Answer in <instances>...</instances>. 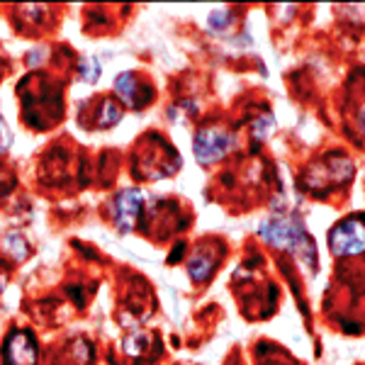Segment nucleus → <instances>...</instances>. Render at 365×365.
<instances>
[{"label":"nucleus","mask_w":365,"mask_h":365,"mask_svg":"<svg viewBox=\"0 0 365 365\" xmlns=\"http://www.w3.org/2000/svg\"><path fill=\"white\" fill-rule=\"evenodd\" d=\"M141 88V83L137 81V76L134 73H120L115 81V93L122 98V103L132 105V108H139V100H137V91Z\"/></svg>","instance_id":"423d86ee"},{"label":"nucleus","mask_w":365,"mask_h":365,"mask_svg":"<svg viewBox=\"0 0 365 365\" xmlns=\"http://www.w3.org/2000/svg\"><path fill=\"white\" fill-rule=\"evenodd\" d=\"M358 125H361V129H363V134H365V105H363L361 115H358Z\"/></svg>","instance_id":"2eb2a0df"},{"label":"nucleus","mask_w":365,"mask_h":365,"mask_svg":"<svg viewBox=\"0 0 365 365\" xmlns=\"http://www.w3.org/2000/svg\"><path fill=\"white\" fill-rule=\"evenodd\" d=\"M258 234L266 244L275 249L295 253L297 261L304 263V268L314 270L317 266V249L314 241L307 234V229L295 217H268L258 225Z\"/></svg>","instance_id":"f257e3e1"},{"label":"nucleus","mask_w":365,"mask_h":365,"mask_svg":"<svg viewBox=\"0 0 365 365\" xmlns=\"http://www.w3.org/2000/svg\"><path fill=\"white\" fill-rule=\"evenodd\" d=\"M122 117L120 108L113 103V100H105L103 103V113H100V127H113L117 125V120Z\"/></svg>","instance_id":"1a4fd4ad"},{"label":"nucleus","mask_w":365,"mask_h":365,"mask_svg":"<svg viewBox=\"0 0 365 365\" xmlns=\"http://www.w3.org/2000/svg\"><path fill=\"white\" fill-rule=\"evenodd\" d=\"M270 127H273V120H270V117H266V122H263V125H261V122H256V125H253V134H256V137H266V134H268V129Z\"/></svg>","instance_id":"4468645a"},{"label":"nucleus","mask_w":365,"mask_h":365,"mask_svg":"<svg viewBox=\"0 0 365 365\" xmlns=\"http://www.w3.org/2000/svg\"><path fill=\"white\" fill-rule=\"evenodd\" d=\"M98 76H100V63L93 56L83 58V61H81V78H83L86 83H96Z\"/></svg>","instance_id":"9d476101"},{"label":"nucleus","mask_w":365,"mask_h":365,"mask_svg":"<svg viewBox=\"0 0 365 365\" xmlns=\"http://www.w3.org/2000/svg\"><path fill=\"white\" fill-rule=\"evenodd\" d=\"M5 246L13 251L15 258H25L27 256V244H25V239H22L20 234H8V237H5Z\"/></svg>","instance_id":"9b49d317"},{"label":"nucleus","mask_w":365,"mask_h":365,"mask_svg":"<svg viewBox=\"0 0 365 365\" xmlns=\"http://www.w3.org/2000/svg\"><path fill=\"white\" fill-rule=\"evenodd\" d=\"M334 256H361L365 251V215H353L329 232Z\"/></svg>","instance_id":"f03ea898"},{"label":"nucleus","mask_w":365,"mask_h":365,"mask_svg":"<svg viewBox=\"0 0 365 365\" xmlns=\"http://www.w3.org/2000/svg\"><path fill=\"white\" fill-rule=\"evenodd\" d=\"M234 146V137L225 132L222 127H205L197 132L195 141H192V151H195L197 163L210 166V163L225 158Z\"/></svg>","instance_id":"7ed1b4c3"},{"label":"nucleus","mask_w":365,"mask_h":365,"mask_svg":"<svg viewBox=\"0 0 365 365\" xmlns=\"http://www.w3.org/2000/svg\"><path fill=\"white\" fill-rule=\"evenodd\" d=\"M10 141H13V134H10L8 125L0 120V154H5V151L10 149Z\"/></svg>","instance_id":"ddd939ff"},{"label":"nucleus","mask_w":365,"mask_h":365,"mask_svg":"<svg viewBox=\"0 0 365 365\" xmlns=\"http://www.w3.org/2000/svg\"><path fill=\"white\" fill-rule=\"evenodd\" d=\"M275 365H278V363H275Z\"/></svg>","instance_id":"dca6fc26"},{"label":"nucleus","mask_w":365,"mask_h":365,"mask_svg":"<svg viewBox=\"0 0 365 365\" xmlns=\"http://www.w3.org/2000/svg\"><path fill=\"white\" fill-rule=\"evenodd\" d=\"M125 351L129 353L132 358H137L141 356V353L146 351V346H149V336L146 334H141V331H134V334H129V336L125 339Z\"/></svg>","instance_id":"6e6552de"},{"label":"nucleus","mask_w":365,"mask_h":365,"mask_svg":"<svg viewBox=\"0 0 365 365\" xmlns=\"http://www.w3.org/2000/svg\"><path fill=\"white\" fill-rule=\"evenodd\" d=\"M229 25H232V10H215V13L210 15V27L215 29V32L227 29Z\"/></svg>","instance_id":"f8f14e48"},{"label":"nucleus","mask_w":365,"mask_h":365,"mask_svg":"<svg viewBox=\"0 0 365 365\" xmlns=\"http://www.w3.org/2000/svg\"><path fill=\"white\" fill-rule=\"evenodd\" d=\"M217 266V258L212 256V253H195V256L190 258V263H187V270H190V275H192V280L195 282H202V280H207L210 275H212V270H215Z\"/></svg>","instance_id":"0eeeda50"},{"label":"nucleus","mask_w":365,"mask_h":365,"mask_svg":"<svg viewBox=\"0 0 365 365\" xmlns=\"http://www.w3.org/2000/svg\"><path fill=\"white\" fill-rule=\"evenodd\" d=\"M37 341L32 331H13L3 344V365H37Z\"/></svg>","instance_id":"20e7f679"},{"label":"nucleus","mask_w":365,"mask_h":365,"mask_svg":"<svg viewBox=\"0 0 365 365\" xmlns=\"http://www.w3.org/2000/svg\"><path fill=\"white\" fill-rule=\"evenodd\" d=\"M141 207H144V192L137 187H129V190L120 192L115 200V222L120 232H132L137 225V217Z\"/></svg>","instance_id":"39448f33"}]
</instances>
